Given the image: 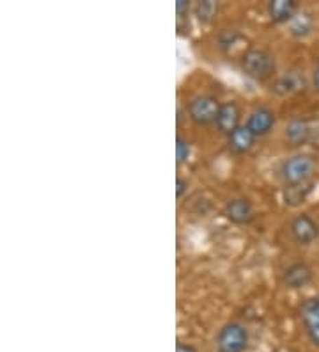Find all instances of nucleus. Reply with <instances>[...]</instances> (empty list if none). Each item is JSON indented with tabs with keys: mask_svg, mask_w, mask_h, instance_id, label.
I'll return each mask as SVG.
<instances>
[{
	"mask_svg": "<svg viewBox=\"0 0 319 352\" xmlns=\"http://www.w3.org/2000/svg\"><path fill=\"white\" fill-rule=\"evenodd\" d=\"M241 68L254 80H268L275 75V57L266 48H250L243 56Z\"/></svg>",
	"mask_w": 319,
	"mask_h": 352,
	"instance_id": "1",
	"label": "nucleus"
},
{
	"mask_svg": "<svg viewBox=\"0 0 319 352\" xmlns=\"http://www.w3.org/2000/svg\"><path fill=\"white\" fill-rule=\"evenodd\" d=\"M316 169V162L311 155L298 153L285 159L281 166V176L285 185L305 184L311 180L312 173Z\"/></svg>",
	"mask_w": 319,
	"mask_h": 352,
	"instance_id": "2",
	"label": "nucleus"
},
{
	"mask_svg": "<svg viewBox=\"0 0 319 352\" xmlns=\"http://www.w3.org/2000/svg\"><path fill=\"white\" fill-rule=\"evenodd\" d=\"M248 347V331L239 322H229L217 335L218 352H245Z\"/></svg>",
	"mask_w": 319,
	"mask_h": 352,
	"instance_id": "3",
	"label": "nucleus"
},
{
	"mask_svg": "<svg viewBox=\"0 0 319 352\" xmlns=\"http://www.w3.org/2000/svg\"><path fill=\"white\" fill-rule=\"evenodd\" d=\"M220 105L222 103H218L215 96L200 95L188 103V114L196 125H209V123L217 121Z\"/></svg>",
	"mask_w": 319,
	"mask_h": 352,
	"instance_id": "4",
	"label": "nucleus"
},
{
	"mask_svg": "<svg viewBox=\"0 0 319 352\" xmlns=\"http://www.w3.org/2000/svg\"><path fill=\"white\" fill-rule=\"evenodd\" d=\"M275 123H276L275 112H273L270 107H264V105L255 107L254 111L248 114V120H247V126L250 129V132L254 133L255 138H263V135L272 132Z\"/></svg>",
	"mask_w": 319,
	"mask_h": 352,
	"instance_id": "5",
	"label": "nucleus"
},
{
	"mask_svg": "<svg viewBox=\"0 0 319 352\" xmlns=\"http://www.w3.org/2000/svg\"><path fill=\"white\" fill-rule=\"evenodd\" d=\"M291 235H293V239L298 244H312L318 239L319 228L311 215L300 214L291 221Z\"/></svg>",
	"mask_w": 319,
	"mask_h": 352,
	"instance_id": "6",
	"label": "nucleus"
},
{
	"mask_svg": "<svg viewBox=\"0 0 319 352\" xmlns=\"http://www.w3.org/2000/svg\"><path fill=\"white\" fill-rule=\"evenodd\" d=\"M307 336L312 344L319 347V297H311L300 308Z\"/></svg>",
	"mask_w": 319,
	"mask_h": 352,
	"instance_id": "7",
	"label": "nucleus"
},
{
	"mask_svg": "<svg viewBox=\"0 0 319 352\" xmlns=\"http://www.w3.org/2000/svg\"><path fill=\"white\" fill-rule=\"evenodd\" d=\"M239 120H241V109H239L238 103L229 100V102H224L220 105L215 125L220 130V133L229 135L231 132H234L239 126Z\"/></svg>",
	"mask_w": 319,
	"mask_h": 352,
	"instance_id": "8",
	"label": "nucleus"
},
{
	"mask_svg": "<svg viewBox=\"0 0 319 352\" xmlns=\"http://www.w3.org/2000/svg\"><path fill=\"white\" fill-rule=\"evenodd\" d=\"M224 214L234 224H248L255 217L254 205L247 198H234L227 201Z\"/></svg>",
	"mask_w": 319,
	"mask_h": 352,
	"instance_id": "9",
	"label": "nucleus"
},
{
	"mask_svg": "<svg viewBox=\"0 0 319 352\" xmlns=\"http://www.w3.org/2000/svg\"><path fill=\"white\" fill-rule=\"evenodd\" d=\"M312 269L307 263L296 262L293 265H290L284 271V276H282V281L287 288H293V290H298V288H303L312 281Z\"/></svg>",
	"mask_w": 319,
	"mask_h": 352,
	"instance_id": "10",
	"label": "nucleus"
},
{
	"mask_svg": "<svg viewBox=\"0 0 319 352\" xmlns=\"http://www.w3.org/2000/svg\"><path fill=\"white\" fill-rule=\"evenodd\" d=\"M255 135L250 132L247 125H239L238 129L227 135V148L234 155H245L252 150Z\"/></svg>",
	"mask_w": 319,
	"mask_h": 352,
	"instance_id": "11",
	"label": "nucleus"
},
{
	"mask_svg": "<svg viewBox=\"0 0 319 352\" xmlns=\"http://www.w3.org/2000/svg\"><path fill=\"white\" fill-rule=\"evenodd\" d=\"M285 139L291 146H305L311 141V120H296L290 121L285 126Z\"/></svg>",
	"mask_w": 319,
	"mask_h": 352,
	"instance_id": "12",
	"label": "nucleus"
},
{
	"mask_svg": "<svg viewBox=\"0 0 319 352\" xmlns=\"http://www.w3.org/2000/svg\"><path fill=\"white\" fill-rule=\"evenodd\" d=\"M305 86V80H303V75L298 74V72H287V74L281 75L273 82L272 91L276 95H291V93H296V91L303 89Z\"/></svg>",
	"mask_w": 319,
	"mask_h": 352,
	"instance_id": "13",
	"label": "nucleus"
},
{
	"mask_svg": "<svg viewBox=\"0 0 319 352\" xmlns=\"http://www.w3.org/2000/svg\"><path fill=\"white\" fill-rule=\"evenodd\" d=\"M298 4L294 0H273L268 4V14L275 23L291 22L296 16Z\"/></svg>",
	"mask_w": 319,
	"mask_h": 352,
	"instance_id": "14",
	"label": "nucleus"
},
{
	"mask_svg": "<svg viewBox=\"0 0 319 352\" xmlns=\"http://www.w3.org/2000/svg\"><path fill=\"white\" fill-rule=\"evenodd\" d=\"M312 190V182H305V184H293L285 185L282 190V199L287 206H298L302 205L307 199V196Z\"/></svg>",
	"mask_w": 319,
	"mask_h": 352,
	"instance_id": "15",
	"label": "nucleus"
},
{
	"mask_svg": "<svg viewBox=\"0 0 319 352\" xmlns=\"http://www.w3.org/2000/svg\"><path fill=\"white\" fill-rule=\"evenodd\" d=\"M217 2H213V0H200L197 2L196 6V16L199 18V22L202 23H209L217 13Z\"/></svg>",
	"mask_w": 319,
	"mask_h": 352,
	"instance_id": "16",
	"label": "nucleus"
},
{
	"mask_svg": "<svg viewBox=\"0 0 319 352\" xmlns=\"http://www.w3.org/2000/svg\"><path fill=\"white\" fill-rule=\"evenodd\" d=\"M312 30V18L309 14H296L291 20V32L294 36H307Z\"/></svg>",
	"mask_w": 319,
	"mask_h": 352,
	"instance_id": "17",
	"label": "nucleus"
},
{
	"mask_svg": "<svg viewBox=\"0 0 319 352\" xmlns=\"http://www.w3.org/2000/svg\"><path fill=\"white\" fill-rule=\"evenodd\" d=\"M190 142H188V139L181 138V135H178V139H176V160H178V164H183L187 162L188 157H190Z\"/></svg>",
	"mask_w": 319,
	"mask_h": 352,
	"instance_id": "18",
	"label": "nucleus"
},
{
	"mask_svg": "<svg viewBox=\"0 0 319 352\" xmlns=\"http://www.w3.org/2000/svg\"><path fill=\"white\" fill-rule=\"evenodd\" d=\"M188 11H190V2H187V0H178V2H176V13H178V23H181V20L188 16Z\"/></svg>",
	"mask_w": 319,
	"mask_h": 352,
	"instance_id": "19",
	"label": "nucleus"
},
{
	"mask_svg": "<svg viewBox=\"0 0 319 352\" xmlns=\"http://www.w3.org/2000/svg\"><path fill=\"white\" fill-rule=\"evenodd\" d=\"M309 144L319 148V118L311 120V141H309Z\"/></svg>",
	"mask_w": 319,
	"mask_h": 352,
	"instance_id": "20",
	"label": "nucleus"
},
{
	"mask_svg": "<svg viewBox=\"0 0 319 352\" xmlns=\"http://www.w3.org/2000/svg\"><path fill=\"white\" fill-rule=\"evenodd\" d=\"M187 190H188V180L178 176V180H176V196H178V198H183Z\"/></svg>",
	"mask_w": 319,
	"mask_h": 352,
	"instance_id": "21",
	"label": "nucleus"
},
{
	"mask_svg": "<svg viewBox=\"0 0 319 352\" xmlns=\"http://www.w3.org/2000/svg\"><path fill=\"white\" fill-rule=\"evenodd\" d=\"M176 352H197V349L191 347V345L188 344H183V342H179V344L176 345Z\"/></svg>",
	"mask_w": 319,
	"mask_h": 352,
	"instance_id": "22",
	"label": "nucleus"
},
{
	"mask_svg": "<svg viewBox=\"0 0 319 352\" xmlns=\"http://www.w3.org/2000/svg\"><path fill=\"white\" fill-rule=\"evenodd\" d=\"M312 82H314L316 91L319 93V63L314 66V72H312Z\"/></svg>",
	"mask_w": 319,
	"mask_h": 352,
	"instance_id": "23",
	"label": "nucleus"
}]
</instances>
